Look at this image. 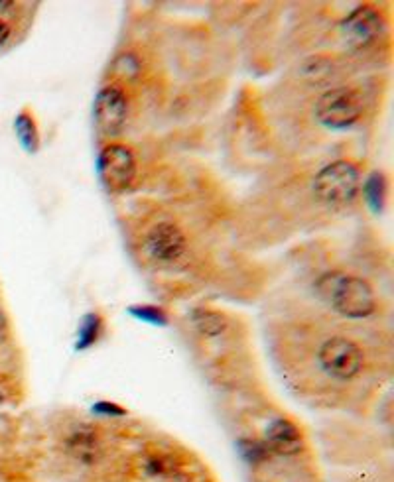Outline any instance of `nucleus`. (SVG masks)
I'll return each instance as SVG.
<instances>
[{"instance_id":"obj_1","label":"nucleus","mask_w":394,"mask_h":482,"mask_svg":"<svg viewBox=\"0 0 394 482\" xmlns=\"http://www.w3.org/2000/svg\"><path fill=\"white\" fill-rule=\"evenodd\" d=\"M317 298L349 319H363L375 311V293L367 281L357 276L333 270L315 281Z\"/></svg>"},{"instance_id":"obj_3","label":"nucleus","mask_w":394,"mask_h":482,"mask_svg":"<svg viewBox=\"0 0 394 482\" xmlns=\"http://www.w3.org/2000/svg\"><path fill=\"white\" fill-rule=\"evenodd\" d=\"M363 116V96L357 89H327L315 103V118L332 130H345Z\"/></svg>"},{"instance_id":"obj_9","label":"nucleus","mask_w":394,"mask_h":482,"mask_svg":"<svg viewBox=\"0 0 394 482\" xmlns=\"http://www.w3.org/2000/svg\"><path fill=\"white\" fill-rule=\"evenodd\" d=\"M268 447L280 455H296L302 449V435L298 427L288 420H276L266 431Z\"/></svg>"},{"instance_id":"obj_16","label":"nucleus","mask_w":394,"mask_h":482,"mask_svg":"<svg viewBox=\"0 0 394 482\" xmlns=\"http://www.w3.org/2000/svg\"><path fill=\"white\" fill-rule=\"evenodd\" d=\"M4 331H6V319H4V315L0 313V337L4 335Z\"/></svg>"},{"instance_id":"obj_12","label":"nucleus","mask_w":394,"mask_h":482,"mask_svg":"<svg viewBox=\"0 0 394 482\" xmlns=\"http://www.w3.org/2000/svg\"><path fill=\"white\" fill-rule=\"evenodd\" d=\"M16 130H18V134H20L22 142L26 144L28 148L34 150L35 148V126H34V123H32V120L28 118L26 114L18 116Z\"/></svg>"},{"instance_id":"obj_13","label":"nucleus","mask_w":394,"mask_h":482,"mask_svg":"<svg viewBox=\"0 0 394 482\" xmlns=\"http://www.w3.org/2000/svg\"><path fill=\"white\" fill-rule=\"evenodd\" d=\"M71 451L81 459H87V453L95 451V441L89 437V433H75L71 439Z\"/></svg>"},{"instance_id":"obj_4","label":"nucleus","mask_w":394,"mask_h":482,"mask_svg":"<svg viewBox=\"0 0 394 482\" xmlns=\"http://www.w3.org/2000/svg\"><path fill=\"white\" fill-rule=\"evenodd\" d=\"M319 366L332 378L337 380H351L363 369V351L345 337H332L319 349Z\"/></svg>"},{"instance_id":"obj_10","label":"nucleus","mask_w":394,"mask_h":482,"mask_svg":"<svg viewBox=\"0 0 394 482\" xmlns=\"http://www.w3.org/2000/svg\"><path fill=\"white\" fill-rule=\"evenodd\" d=\"M332 71L333 63L329 60L315 55V57H310L300 65V77L310 81V83H319V81L327 79L332 75Z\"/></svg>"},{"instance_id":"obj_15","label":"nucleus","mask_w":394,"mask_h":482,"mask_svg":"<svg viewBox=\"0 0 394 482\" xmlns=\"http://www.w3.org/2000/svg\"><path fill=\"white\" fill-rule=\"evenodd\" d=\"M6 398H9V390H6V386L0 384V403L4 402Z\"/></svg>"},{"instance_id":"obj_7","label":"nucleus","mask_w":394,"mask_h":482,"mask_svg":"<svg viewBox=\"0 0 394 482\" xmlns=\"http://www.w3.org/2000/svg\"><path fill=\"white\" fill-rule=\"evenodd\" d=\"M128 101L121 87L109 85L95 99V123L103 134H116L124 126Z\"/></svg>"},{"instance_id":"obj_14","label":"nucleus","mask_w":394,"mask_h":482,"mask_svg":"<svg viewBox=\"0 0 394 482\" xmlns=\"http://www.w3.org/2000/svg\"><path fill=\"white\" fill-rule=\"evenodd\" d=\"M9 38H10V26L6 24V22H2V20H0V45L4 44Z\"/></svg>"},{"instance_id":"obj_2","label":"nucleus","mask_w":394,"mask_h":482,"mask_svg":"<svg viewBox=\"0 0 394 482\" xmlns=\"http://www.w3.org/2000/svg\"><path fill=\"white\" fill-rule=\"evenodd\" d=\"M359 169L347 159H337L322 167L314 177V195L327 205L351 203L359 193Z\"/></svg>"},{"instance_id":"obj_8","label":"nucleus","mask_w":394,"mask_h":482,"mask_svg":"<svg viewBox=\"0 0 394 482\" xmlns=\"http://www.w3.org/2000/svg\"><path fill=\"white\" fill-rule=\"evenodd\" d=\"M385 30V22L383 16L377 10L373 9H359L355 10L345 22H343L341 32L345 40L355 47H363V45L373 44L377 38H381Z\"/></svg>"},{"instance_id":"obj_5","label":"nucleus","mask_w":394,"mask_h":482,"mask_svg":"<svg viewBox=\"0 0 394 482\" xmlns=\"http://www.w3.org/2000/svg\"><path fill=\"white\" fill-rule=\"evenodd\" d=\"M99 174L106 189L111 191H123L132 184L136 176V159L131 150L124 144L113 142L109 144L99 158Z\"/></svg>"},{"instance_id":"obj_11","label":"nucleus","mask_w":394,"mask_h":482,"mask_svg":"<svg viewBox=\"0 0 394 482\" xmlns=\"http://www.w3.org/2000/svg\"><path fill=\"white\" fill-rule=\"evenodd\" d=\"M193 325L207 337H217V335H221L227 329L225 317L215 313V311H197L193 315Z\"/></svg>"},{"instance_id":"obj_6","label":"nucleus","mask_w":394,"mask_h":482,"mask_svg":"<svg viewBox=\"0 0 394 482\" xmlns=\"http://www.w3.org/2000/svg\"><path fill=\"white\" fill-rule=\"evenodd\" d=\"M187 240L182 228L174 223H160L146 237V250L152 260L160 264H174L184 256Z\"/></svg>"}]
</instances>
